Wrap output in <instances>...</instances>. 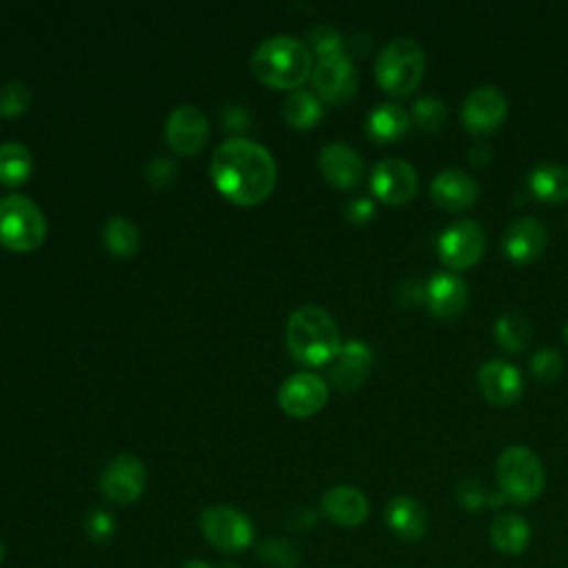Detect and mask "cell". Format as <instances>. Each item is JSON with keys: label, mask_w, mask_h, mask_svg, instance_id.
I'll return each instance as SVG.
<instances>
[{"label": "cell", "mask_w": 568, "mask_h": 568, "mask_svg": "<svg viewBox=\"0 0 568 568\" xmlns=\"http://www.w3.org/2000/svg\"><path fill=\"white\" fill-rule=\"evenodd\" d=\"M176 174H178L176 165L170 159H163V156L152 161V165L148 167V178L154 187H167L170 183H174Z\"/></svg>", "instance_id": "cell-37"}, {"label": "cell", "mask_w": 568, "mask_h": 568, "mask_svg": "<svg viewBox=\"0 0 568 568\" xmlns=\"http://www.w3.org/2000/svg\"><path fill=\"white\" fill-rule=\"evenodd\" d=\"M564 340H566V345H568V323H566V327H564Z\"/></svg>", "instance_id": "cell-43"}, {"label": "cell", "mask_w": 568, "mask_h": 568, "mask_svg": "<svg viewBox=\"0 0 568 568\" xmlns=\"http://www.w3.org/2000/svg\"><path fill=\"white\" fill-rule=\"evenodd\" d=\"M32 152L21 142H3L0 145V183L23 185L32 174Z\"/></svg>", "instance_id": "cell-26"}, {"label": "cell", "mask_w": 568, "mask_h": 568, "mask_svg": "<svg viewBox=\"0 0 568 568\" xmlns=\"http://www.w3.org/2000/svg\"><path fill=\"white\" fill-rule=\"evenodd\" d=\"M183 568H209V566L205 561H200V559H192V561L183 564Z\"/></svg>", "instance_id": "cell-41"}, {"label": "cell", "mask_w": 568, "mask_h": 568, "mask_svg": "<svg viewBox=\"0 0 568 568\" xmlns=\"http://www.w3.org/2000/svg\"><path fill=\"white\" fill-rule=\"evenodd\" d=\"M509 113V102L498 87L484 85L473 89L462 105L465 127L476 135H489L498 131Z\"/></svg>", "instance_id": "cell-13"}, {"label": "cell", "mask_w": 568, "mask_h": 568, "mask_svg": "<svg viewBox=\"0 0 568 568\" xmlns=\"http://www.w3.org/2000/svg\"><path fill=\"white\" fill-rule=\"evenodd\" d=\"M424 303L438 318H445V320L456 318L467 309V303H469L467 282L454 273H438L426 282Z\"/></svg>", "instance_id": "cell-18"}, {"label": "cell", "mask_w": 568, "mask_h": 568, "mask_svg": "<svg viewBox=\"0 0 568 568\" xmlns=\"http://www.w3.org/2000/svg\"><path fill=\"white\" fill-rule=\"evenodd\" d=\"M371 192L384 205H406L417 194V174L402 159H384L373 167Z\"/></svg>", "instance_id": "cell-12"}, {"label": "cell", "mask_w": 568, "mask_h": 568, "mask_svg": "<svg viewBox=\"0 0 568 568\" xmlns=\"http://www.w3.org/2000/svg\"><path fill=\"white\" fill-rule=\"evenodd\" d=\"M413 122L422 131H438L447 122V107L443 100L424 96L413 105Z\"/></svg>", "instance_id": "cell-30"}, {"label": "cell", "mask_w": 568, "mask_h": 568, "mask_svg": "<svg viewBox=\"0 0 568 568\" xmlns=\"http://www.w3.org/2000/svg\"><path fill=\"white\" fill-rule=\"evenodd\" d=\"M47 220L28 196L0 198V244L12 251H34L45 242Z\"/></svg>", "instance_id": "cell-5"}, {"label": "cell", "mask_w": 568, "mask_h": 568, "mask_svg": "<svg viewBox=\"0 0 568 568\" xmlns=\"http://www.w3.org/2000/svg\"><path fill=\"white\" fill-rule=\"evenodd\" d=\"M329 400V384L316 373H294L282 382L277 402L282 411L292 417H309L325 408Z\"/></svg>", "instance_id": "cell-10"}, {"label": "cell", "mask_w": 568, "mask_h": 568, "mask_svg": "<svg viewBox=\"0 0 568 568\" xmlns=\"http://www.w3.org/2000/svg\"><path fill=\"white\" fill-rule=\"evenodd\" d=\"M367 131L380 145H386L408 131V113L395 102H382L369 113Z\"/></svg>", "instance_id": "cell-24"}, {"label": "cell", "mask_w": 568, "mask_h": 568, "mask_svg": "<svg viewBox=\"0 0 568 568\" xmlns=\"http://www.w3.org/2000/svg\"><path fill=\"white\" fill-rule=\"evenodd\" d=\"M282 116H284V120H287V124H292L296 129H309L323 118V105L312 91L298 89L287 100H284Z\"/></svg>", "instance_id": "cell-27"}, {"label": "cell", "mask_w": 568, "mask_h": 568, "mask_svg": "<svg viewBox=\"0 0 568 568\" xmlns=\"http://www.w3.org/2000/svg\"><path fill=\"white\" fill-rule=\"evenodd\" d=\"M209 133L207 116L196 105L176 107L165 124L170 148L181 156H194L203 150Z\"/></svg>", "instance_id": "cell-14"}, {"label": "cell", "mask_w": 568, "mask_h": 568, "mask_svg": "<svg viewBox=\"0 0 568 568\" xmlns=\"http://www.w3.org/2000/svg\"><path fill=\"white\" fill-rule=\"evenodd\" d=\"M548 244L546 227L535 218H520L511 222L502 236L504 255L515 264L535 262Z\"/></svg>", "instance_id": "cell-15"}, {"label": "cell", "mask_w": 568, "mask_h": 568, "mask_svg": "<svg viewBox=\"0 0 568 568\" xmlns=\"http://www.w3.org/2000/svg\"><path fill=\"white\" fill-rule=\"evenodd\" d=\"M225 120H227V127H229V129H233V127H244V124H247V113H244V109H240V107H231V109H227Z\"/></svg>", "instance_id": "cell-40"}, {"label": "cell", "mask_w": 568, "mask_h": 568, "mask_svg": "<svg viewBox=\"0 0 568 568\" xmlns=\"http://www.w3.org/2000/svg\"><path fill=\"white\" fill-rule=\"evenodd\" d=\"M489 498H491V493L476 478H467L458 484V500L467 511H480V509L489 506Z\"/></svg>", "instance_id": "cell-35"}, {"label": "cell", "mask_w": 568, "mask_h": 568, "mask_svg": "<svg viewBox=\"0 0 568 568\" xmlns=\"http://www.w3.org/2000/svg\"><path fill=\"white\" fill-rule=\"evenodd\" d=\"M493 336L506 353H522L531 340V323L522 314H504L495 323Z\"/></svg>", "instance_id": "cell-28"}, {"label": "cell", "mask_w": 568, "mask_h": 568, "mask_svg": "<svg viewBox=\"0 0 568 568\" xmlns=\"http://www.w3.org/2000/svg\"><path fill=\"white\" fill-rule=\"evenodd\" d=\"M375 216V205L369 200V198H358V200H351L349 207H347V218L356 225H364L369 222L371 218Z\"/></svg>", "instance_id": "cell-39"}, {"label": "cell", "mask_w": 568, "mask_h": 568, "mask_svg": "<svg viewBox=\"0 0 568 568\" xmlns=\"http://www.w3.org/2000/svg\"><path fill=\"white\" fill-rule=\"evenodd\" d=\"M482 395L495 406H511L524 393V378L517 367L504 360L487 362L478 373Z\"/></svg>", "instance_id": "cell-16"}, {"label": "cell", "mask_w": 568, "mask_h": 568, "mask_svg": "<svg viewBox=\"0 0 568 568\" xmlns=\"http://www.w3.org/2000/svg\"><path fill=\"white\" fill-rule=\"evenodd\" d=\"M225 568H233V566H225Z\"/></svg>", "instance_id": "cell-44"}, {"label": "cell", "mask_w": 568, "mask_h": 568, "mask_svg": "<svg viewBox=\"0 0 568 568\" xmlns=\"http://www.w3.org/2000/svg\"><path fill=\"white\" fill-rule=\"evenodd\" d=\"M371 364H373V353L364 342L351 340L342 345L340 353L331 362V371H329L331 386L342 393L358 391L364 384L371 371Z\"/></svg>", "instance_id": "cell-17"}, {"label": "cell", "mask_w": 568, "mask_h": 568, "mask_svg": "<svg viewBox=\"0 0 568 568\" xmlns=\"http://www.w3.org/2000/svg\"><path fill=\"white\" fill-rule=\"evenodd\" d=\"M203 535L225 553H240L253 544L251 520L233 506H209L200 515Z\"/></svg>", "instance_id": "cell-7"}, {"label": "cell", "mask_w": 568, "mask_h": 568, "mask_svg": "<svg viewBox=\"0 0 568 568\" xmlns=\"http://www.w3.org/2000/svg\"><path fill=\"white\" fill-rule=\"evenodd\" d=\"M309 50L318 56V58H327V56H336L342 54V36L340 32H336L334 28H316L314 32H309Z\"/></svg>", "instance_id": "cell-34"}, {"label": "cell", "mask_w": 568, "mask_h": 568, "mask_svg": "<svg viewBox=\"0 0 568 568\" xmlns=\"http://www.w3.org/2000/svg\"><path fill=\"white\" fill-rule=\"evenodd\" d=\"M426 69L422 47L413 39H395L380 52L375 61V80L393 98L413 94Z\"/></svg>", "instance_id": "cell-4"}, {"label": "cell", "mask_w": 568, "mask_h": 568, "mask_svg": "<svg viewBox=\"0 0 568 568\" xmlns=\"http://www.w3.org/2000/svg\"><path fill=\"white\" fill-rule=\"evenodd\" d=\"M424 284L417 282V280H406L402 282L400 287L395 290V301L402 305V307H415L419 303H424Z\"/></svg>", "instance_id": "cell-38"}, {"label": "cell", "mask_w": 568, "mask_h": 568, "mask_svg": "<svg viewBox=\"0 0 568 568\" xmlns=\"http://www.w3.org/2000/svg\"><path fill=\"white\" fill-rule=\"evenodd\" d=\"M498 484L506 500L528 504L546 487V473L539 458L526 447H509L498 460Z\"/></svg>", "instance_id": "cell-6"}, {"label": "cell", "mask_w": 568, "mask_h": 568, "mask_svg": "<svg viewBox=\"0 0 568 568\" xmlns=\"http://www.w3.org/2000/svg\"><path fill=\"white\" fill-rule=\"evenodd\" d=\"M258 80L275 89H298L314 72L312 50L294 36H271L251 56Z\"/></svg>", "instance_id": "cell-2"}, {"label": "cell", "mask_w": 568, "mask_h": 568, "mask_svg": "<svg viewBox=\"0 0 568 568\" xmlns=\"http://www.w3.org/2000/svg\"><path fill=\"white\" fill-rule=\"evenodd\" d=\"M320 172L334 187L353 189L364 178V161L349 145L334 142V145H327L320 154Z\"/></svg>", "instance_id": "cell-20"}, {"label": "cell", "mask_w": 568, "mask_h": 568, "mask_svg": "<svg viewBox=\"0 0 568 568\" xmlns=\"http://www.w3.org/2000/svg\"><path fill=\"white\" fill-rule=\"evenodd\" d=\"M105 247L109 249V253L118 255V258H127V255H133L138 251V244H140V233H138V227L127 220V218H111L107 225H105Z\"/></svg>", "instance_id": "cell-29"}, {"label": "cell", "mask_w": 568, "mask_h": 568, "mask_svg": "<svg viewBox=\"0 0 568 568\" xmlns=\"http://www.w3.org/2000/svg\"><path fill=\"white\" fill-rule=\"evenodd\" d=\"M287 347L301 364L325 367L331 364L342 349L340 329L325 309L305 305L290 316Z\"/></svg>", "instance_id": "cell-3"}, {"label": "cell", "mask_w": 568, "mask_h": 568, "mask_svg": "<svg viewBox=\"0 0 568 568\" xmlns=\"http://www.w3.org/2000/svg\"><path fill=\"white\" fill-rule=\"evenodd\" d=\"M32 105V91L23 83H6L0 87V116H19Z\"/></svg>", "instance_id": "cell-32"}, {"label": "cell", "mask_w": 568, "mask_h": 568, "mask_svg": "<svg viewBox=\"0 0 568 568\" xmlns=\"http://www.w3.org/2000/svg\"><path fill=\"white\" fill-rule=\"evenodd\" d=\"M148 489V469L135 456L122 454L113 458L100 476L102 495L118 504L127 506L135 502Z\"/></svg>", "instance_id": "cell-9"}, {"label": "cell", "mask_w": 568, "mask_h": 568, "mask_svg": "<svg viewBox=\"0 0 568 568\" xmlns=\"http://www.w3.org/2000/svg\"><path fill=\"white\" fill-rule=\"evenodd\" d=\"M487 249L484 229L473 220H460L451 225L438 240V255L445 266L454 271H467L476 266Z\"/></svg>", "instance_id": "cell-8"}, {"label": "cell", "mask_w": 568, "mask_h": 568, "mask_svg": "<svg viewBox=\"0 0 568 568\" xmlns=\"http://www.w3.org/2000/svg\"><path fill=\"white\" fill-rule=\"evenodd\" d=\"M260 555L275 568H296L301 564L298 548L287 539H266L260 546Z\"/></svg>", "instance_id": "cell-31"}, {"label": "cell", "mask_w": 568, "mask_h": 568, "mask_svg": "<svg viewBox=\"0 0 568 568\" xmlns=\"http://www.w3.org/2000/svg\"><path fill=\"white\" fill-rule=\"evenodd\" d=\"M386 524L400 539L417 542L429 528V513L417 500L397 495L386 504Z\"/></svg>", "instance_id": "cell-22"}, {"label": "cell", "mask_w": 568, "mask_h": 568, "mask_svg": "<svg viewBox=\"0 0 568 568\" xmlns=\"http://www.w3.org/2000/svg\"><path fill=\"white\" fill-rule=\"evenodd\" d=\"M323 513L338 526H360L369 517V500L356 487H334L323 498Z\"/></svg>", "instance_id": "cell-21"}, {"label": "cell", "mask_w": 568, "mask_h": 568, "mask_svg": "<svg viewBox=\"0 0 568 568\" xmlns=\"http://www.w3.org/2000/svg\"><path fill=\"white\" fill-rule=\"evenodd\" d=\"M531 542V526L515 513L498 515L491 524V544L504 555H520Z\"/></svg>", "instance_id": "cell-25"}, {"label": "cell", "mask_w": 568, "mask_h": 568, "mask_svg": "<svg viewBox=\"0 0 568 568\" xmlns=\"http://www.w3.org/2000/svg\"><path fill=\"white\" fill-rule=\"evenodd\" d=\"M528 189L539 203H568V170L561 165H537L528 174Z\"/></svg>", "instance_id": "cell-23"}, {"label": "cell", "mask_w": 568, "mask_h": 568, "mask_svg": "<svg viewBox=\"0 0 568 568\" xmlns=\"http://www.w3.org/2000/svg\"><path fill=\"white\" fill-rule=\"evenodd\" d=\"M211 178L218 192L242 207L266 200L275 187L273 156L247 138H231L214 152Z\"/></svg>", "instance_id": "cell-1"}, {"label": "cell", "mask_w": 568, "mask_h": 568, "mask_svg": "<svg viewBox=\"0 0 568 568\" xmlns=\"http://www.w3.org/2000/svg\"><path fill=\"white\" fill-rule=\"evenodd\" d=\"M478 196H480L478 183L473 181V176L460 170L443 172L432 183L434 203L449 214H460L471 209L478 203Z\"/></svg>", "instance_id": "cell-19"}, {"label": "cell", "mask_w": 568, "mask_h": 568, "mask_svg": "<svg viewBox=\"0 0 568 568\" xmlns=\"http://www.w3.org/2000/svg\"><path fill=\"white\" fill-rule=\"evenodd\" d=\"M85 528L94 542H107L116 531L111 515L105 511H91L85 522Z\"/></svg>", "instance_id": "cell-36"}, {"label": "cell", "mask_w": 568, "mask_h": 568, "mask_svg": "<svg viewBox=\"0 0 568 568\" xmlns=\"http://www.w3.org/2000/svg\"><path fill=\"white\" fill-rule=\"evenodd\" d=\"M318 96L329 105H345L358 91V74L353 61L342 52L320 58L312 72Z\"/></svg>", "instance_id": "cell-11"}, {"label": "cell", "mask_w": 568, "mask_h": 568, "mask_svg": "<svg viewBox=\"0 0 568 568\" xmlns=\"http://www.w3.org/2000/svg\"><path fill=\"white\" fill-rule=\"evenodd\" d=\"M3 555H6V548H3V542H0V561H3Z\"/></svg>", "instance_id": "cell-42"}, {"label": "cell", "mask_w": 568, "mask_h": 568, "mask_svg": "<svg viewBox=\"0 0 568 568\" xmlns=\"http://www.w3.org/2000/svg\"><path fill=\"white\" fill-rule=\"evenodd\" d=\"M564 371V358L557 349H542L531 360V373L539 382H555Z\"/></svg>", "instance_id": "cell-33"}]
</instances>
